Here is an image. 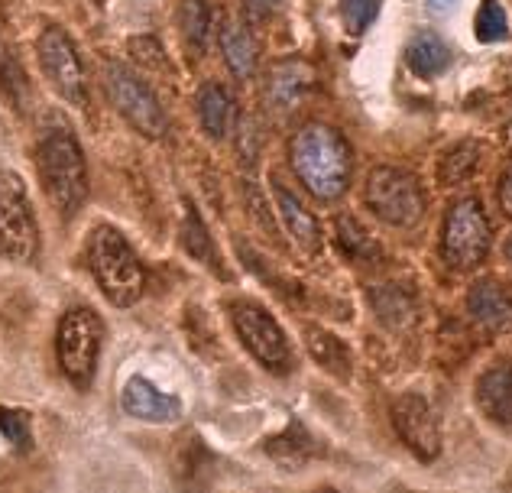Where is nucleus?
Masks as SVG:
<instances>
[{"label":"nucleus","instance_id":"14","mask_svg":"<svg viewBox=\"0 0 512 493\" xmlns=\"http://www.w3.org/2000/svg\"><path fill=\"white\" fill-rule=\"evenodd\" d=\"M477 406L493 425H512V361H496L477 380Z\"/></svg>","mask_w":512,"mask_h":493},{"label":"nucleus","instance_id":"7","mask_svg":"<svg viewBox=\"0 0 512 493\" xmlns=\"http://www.w3.org/2000/svg\"><path fill=\"white\" fill-rule=\"evenodd\" d=\"M367 205L376 218L393 224V228H412L425 215L422 182L406 169L380 166L367 179Z\"/></svg>","mask_w":512,"mask_h":493},{"label":"nucleus","instance_id":"34","mask_svg":"<svg viewBox=\"0 0 512 493\" xmlns=\"http://www.w3.org/2000/svg\"><path fill=\"white\" fill-rule=\"evenodd\" d=\"M244 4L250 10V17H269V13H273L282 0H244Z\"/></svg>","mask_w":512,"mask_h":493},{"label":"nucleus","instance_id":"5","mask_svg":"<svg viewBox=\"0 0 512 493\" xmlns=\"http://www.w3.org/2000/svg\"><path fill=\"white\" fill-rule=\"evenodd\" d=\"M39 253V224L26 182L13 169H0V257L30 263Z\"/></svg>","mask_w":512,"mask_h":493},{"label":"nucleus","instance_id":"17","mask_svg":"<svg viewBox=\"0 0 512 493\" xmlns=\"http://www.w3.org/2000/svg\"><path fill=\"white\" fill-rule=\"evenodd\" d=\"M221 52H224L227 69H231L237 78H250L256 72L260 49H256V39L244 20L231 17L221 23Z\"/></svg>","mask_w":512,"mask_h":493},{"label":"nucleus","instance_id":"11","mask_svg":"<svg viewBox=\"0 0 512 493\" xmlns=\"http://www.w3.org/2000/svg\"><path fill=\"white\" fill-rule=\"evenodd\" d=\"M393 425H396V435L402 438V445L419 461H435L441 455L444 438H441L438 412L431 409V403L422 393H402L396 399Z\"/></svg>","mask_w":512,"mask_h":493},{"label":"nucleus","instance_id":"22","mask_svg":"<svg viewBox=\"0 0 512 493\" xmlns=\"http://www.w3.org/2000/svg\"><path fill=\"white\" fill-rule=\"evenodd\" d=\"M305 348L315 361L331 370L334 377H347L350 373V354H347V344L341 338H334L331 331L325 328H305Z\"/></svg>","mask_w":512,"mask_h":493},{"label":"nucleus","instance_id":"24","mask_svg":"<svg viewBox=\"0 0 512 493\" xmlns=\"http://www.w3.org/2000/svg\"><path fill=\"white\" fill-rule=\"evenodd\" d=\"M179 33L192 52H205L211 33V10L205 0H182L179 4Z\"/></svg>","mask_w":512,"mask_h":493},{"label":"nucleus","instance_id":"1","mask_svg":"<svg viewBox=\"0 0 512 493\" xmlns=\"http://www.w3.org/2000/svg\"><path fill=\"white\" fill-rule=\"evenodd\" d=\"M39 182L59 215L72 218L88 202V166L82 143L62 121H52L36 146Z\"/></svg>","mask_w":512,"mask_h":493},{"label":"nucleus","instance_id":"20","mask_svg":"<svg viewBox=\"0 0 512 493\" xmlns=\"http://www.w3.org/2000/svg\"><path fill=\"white\" fill-rule=\"evenodd\" d=\"M263 448L276 464H282V468H302L305 461L315 458V438L308 435L302 422H289L286 429L269 438Z\"/></svg>","mask_w":512,"mask_h":493},{"label":"nucleus","instance_id":"33","mask_svg":"<svg viewBox=\"0 0 512 493\" xmlns=\"http://www.w3.org/2000/svg\"><path fill=\"white\" fill-rule=\"evenodd\" d=\"M247 208H250V215L256 218V224L266 231H273V218H269V208H263V198L260 192L253 189V185H247Z\"/></svg>","mask_w":512,"mask_h":493},{"label":"nucleus","instance_id":"36","mask_svg":"<svg viewBox=\"0 0 512 493\" xmlns=\"http://www.w3.org/2000/svg\"><path fill=\"white\" fill-rule=\"evenodd\" d=\"M425 4H428L431 13H451L457 4H461V0H425Z\"/></svg>","mask_w":512,"mask_h":493},{"label":"nucleus","instance_id":"3","mask_svg":"<svg viewBox=\"0 0 512 493\" xmlns=\"http://www.w3.org/2000/svg\"><path fill=\"white\" fill-rule=\"evenodd\" d=\"M88 266L104 299L117 309H130L143 299L146 273L137 260V253L127 244V237L111 224H101L88 237Z\"/></svg>","mask_w":512,"mask_h":493},{"label":"nucleus","instance_id":"19","mask_svg":"<svg viewBox=\"0 0 512 493\" xmlns=\"http://www.w3.org/2000/svg\"><path fill=\"white\" fill-rule=\"evenodd\" d=\"M198 121L211 140H224L234 124V98L218 82H208L198 91Z\"/></svg>","mask_w":512,"mask_h":493},{"label":"nucleus","instance_id":"15","mask_svg":"<svg viewBox=\"0 0 512 493\" xmlns=\"http://www.w3.org/2000/svg\"><path fill=\"white\" fill-rule=\"evenodd\" d=\"M315 85V72L312 65L302 62V59H286L273 65V72L266 78V101L269 108L276 111H292L308 91Z\"/></svg>","mask_w":512,"mask_h":493},{"label":"nucleus","instance_id":"35","mask_svg":"<svg viewBox=\"0 0 512 493\" xmlns=\"http://www.w3.org/2000/svg\"><path fill=\"white\" fill-rule=\"evenodd\" d=\"M500 202H503V211L512 218V169L506 172V179L500 185Z\"/></svg>","mask_w":512,"mask_h":493},{"label":"nucleus","instance_id":"16","mask_svg":"<svg viewBox=\"0 0 512 493\" xmlns=\"http://www.w3.org/2000/svg\"><path fill=\"white\" fill-rule=\"evenodd\" d=\"M273 195H276V208H279V218L286 224V231L292 234V241L299 244L305 253H318L321 250V228H318V218L308 211L299 198H295L286 185L279 179H273Z\"/></svg>","mask_w":512,"mask_h":493},{"label":"nucleus","instance_id":"23","mask_svg":"<svg viewBox=\"0 0 512 493\" xmlns=\"http://www.w3.org/2000/svg\"><path fill=\"white\" fill-rule=\"evenodd\" d=\"M0 95L17 111H26V101H30V78H26L23 62L10 46H0Z\"/></svg>","mask_w":512,"mask_h":493},{"label":"nucleus","instance_id":"18","mask_svg":"<svg viewBox=\"0 0 512 493\" xmlns=\"http://www.w3.org/2000/svg\"><path fill=\"white\" fill-rule=\"evenodd\" d=\"M467 309L487 328H509L512 325V292L500 283L483 279L467 296Z\"/></svg>","mask_w":512,"mask_h":493},{"label":"nucleus","instance_id":"13","mask_svg":"<svg viewBox=\"0 0 512 493\" xmlns=\"http://www.w3.org/2000/svg\"><path fill=\"white\" fill-rule=\"evenodd\" d=\"M120 406L130 419H140V422H175L182 419V403L179 396L163 393L159 386H153L146 377H130L120 390Z\"/></svg>","mask_w":512,"mask_h":493},{"label":"nucleus","instance_id":"9","mask_svg":"<svg viewBox=\"0 0 512 493\" xmlns=\"http://www.w3.org/2000/svg\"><path fill=\"white\" fill-rule=\"evenodd\" d=\"M104 91L117 108V114L124 117L130 127H137L140 133H146V137H163L166 133L163 104L156 101L150 85H146L133 69H127V65H120V62H107L104 65Z\"/></svg>","mask_w":512,"mask_h":493},{"label":"nucleus","instance_id":"2","mask_svg":"<svg viewBox=\"0 0 512 493\" xmlns=\"http://www.w3.org/2000/svg\"><path fill=\"white\" fill-rule=\"evenodd\" d=\"M292 169L315 198L334 202L350 185V146L328 124H305L292 137Z\"/></svg>","mask_w":512,"mask_h":493},{"label":"nucleus","instance_id":"27","mask_svg":"<svg viewBox=\"0 0 512 493\" xmlns=\"http://www.w3.org/2000/svg\"><path fill=\"white\" fill-rule=\"evenodd\" d=\"M0 435L10 448L26 455L33 448V416L17 406H0Z\"/></svg>","mask_w":512,"mask_h":493},{"label":"nucleus","instance_id":"25","mask_svg":"<svg viewBox=\"0 0 512 493\" xmlns=\"http://www.w3.org/2000/svg\"><path fill=\"white\" fill-rule=\"evenodd\" d=\"M370 302H373V309L376 315L383 318L386 325H406L412 312H415V302L409 292H402L399 286H376L370 289Z\"/></svg>","mask_w":512,"mask_h":493},{"label":"nucleus","instance_id":"28","mask_svg":"<svg viewBox=\"0 0 512 493\" xmlns=\"http://www.w3.org/2000/svg\"><path fill=\"white\" fill-rule=\"evenodd\" d=\"M182 247L188 257H195L201 263H214V247H211V237L205 221L198 218V211L192 202H185V218H182Z\"/></svg>","mask_w":512,"mask_h":493},{"label":"nucleus","instance_id":"30","mask_svg":"<svg viewBox=\"0 0 512 493\" xmlns=\"http://www.w3.org/2000/svg\"><path fill=\"white\" fill-rule=\"evenodd\" d=\"M474 33L480 43H503V39H509V20L500 0H483L474 20Z\"/></svg>","mask_w":512,"mask_h":493},{"label":"nucleus","instance_id":"12","mask_svg":"<svg viewBox=\"0 0 512 493\" xmlns=\"http://www.w3.org/2000/svg\"><path fill=\"white\" fill-rule=\"evenodd\" d=\"M218 474V455L205 445V438L188 432L175 445L172 455V481L182 493H208Z\"/></svg>","mask_w":512,"mask_h":493},{"label":"nucleus","instance_id":"6","mask_svg":"<svg viewBox=\"0 0 512 493\" xmlns=\"http://www.w3.org/2000/svg\"><path fill=\"white\" fill-rule=\"evenodd\" d=\"M227 315H231L237 338L244 341L253 361H260L273 373H286L292 367V344L273 312H266L263 305H256L250 299H237L231 302Z\"/></svg>","mask_w":512,"mask_h":493},{"label":"nucleus","instance_id":"38","mask_svg":"<svg viewBox=\"0 0 512 493\" xmlns=\"http://www.w3.org/2000/svg\"><path fill=\"white\" fill-rule=\"evenodd\" d=\"M315 493H341V490H334V487H321V490H315Z\"/></svg>","mask_w":512,"mask_h":493},{"label":"nucleus","instance_id":"31","mask_svg":"<svg viewBox=\"0 0 512 493\" xmlns=\"http://www.w3.org/2000/svg\"><path fill=\"white\" fill-rule=\"evenodd\" d=\"M383 0H341V23L350 36H363L373 26Z\"/></svg>","mask_w":512,"mask_h":493},{"label":"nucleus","instance_id":"37","mask_svg":"<svg viewBox=\"0 0 512 493\" xmlns=\"http://www.w3.org/2000/svg\"><path fill=\"white\" fill-rule=\"evenodd\" d=\"M503 253H506V260H512V237L506 241V247H503Z\"/></svg>","mask_w":512,"mask_h":493},{"label":"nucleus","instance_id":"26","mask_svg":"<svg viewBox=\"0 0 512 493\" xmlns=\"http://www.w3.org/2000/svg\"><path fill=\"white\" fill-rule=\"evenodd\" d=\"M477 159H480L477 143H457L454 150L444 153L441 163H438L441 182L454 185V182H464L467 176H474V172H477Z\"/></svg>","mask_w":512,"mask_h":493},{"label":"nucleus","instance_id":"32","mask_svg":"<svg viewBox=\"0 0 512 493\" xmlns=\"http://www.w3.org/2000/svg\"><path fill=\"white\" fill-rule=\"evenodd\" d=\"M130 52L137 56V62L150 65V69H163V65H166V52H163V46L156 43V36H137L130 43Z\"/></svg>","mask_w":512,"mask_h":493},{"label":"nucleus","instance_id":"29","mask_svg":"<svg viewBox=\"0 0 512 493\" xmlns=\"http://www.w3.org/2000/svg\"><path fill=\"white\" fill-rule=\"evenodd\" d=\"M338 244L347 257H354V260H376L380 257V244H376L354 218H338Z\"/></svg>","mask_w":512,"mask_h":493},{"label":"nucleus","instance_id":"21","mask_svg":"<svg viewBox=\"0 0 512 493\" xmlns=\"http://www.w3.org/2000/svg\"><path fill=\"white\" fill-rule=\"evenodd\" d=\"M406 62H409V69L415 75L438 78V75L448 72L451 49H448V43H444L441 36H435V33H419V36H412V43L406 49Z\"/></svg>","mask_w":512,"mask_h":493},{"label":"nucleus","instance_id":"39","mask_svg":"<svg viewBox=\"0 0 512 493\" xmlns=\"http://www.w3.org/2000/svg\"><path fill=\"white\" fill-rule=\"evenodd\" d=\"M98 4H104V0H98Z\"/></svg>","mask_w":512,"mask_h":493},{"label":"nucleus","instance_id":"10","mask_svg":"<svg viewBox=\"0 0 512 493\" xmlns=\"http://www.w3.org/2000/svg\"><path fill=\"white\" fill-rule=\"evenodd\" d=\"M36 49H39V65H43L49 85L56 88V95L75 104V108H85L88 82H85L82 59H78V49L69 39V33H65L62 26H46Z\"/></svg>","mask_w":512,"mask_h":493},{"label":"nucleus","instance_id":"8","mask_svg":"<svg viewBox=\"0 0 512 493\" xmlns=\"http://www.w3.org/2000/svg\"><path fill=\"white\" fill-rule=\"evenodd\" d=\"M490 221L477 198L454 202L441 228V253L454 270H474L490 253Z\"/></svg>","mask_w":512,"mask_h":493},{"label":"nucleus","instance_id":"4","mask_svg":"<svg viewBox=\"0 0 512 493\" xmlns=\"http://www.w3.org/2000/svg\"><path fill=\"white\" fill-rule=\"evenodd\" d=\"M101 341H104V322L101 315L88 309V305H75L62 315L59 331H56V357L75 390H88L98 373V357H101Z\"/></svg>","mask_w":512,"mask_h":493}]
</instances>
